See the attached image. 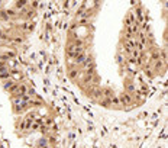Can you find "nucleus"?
Segmentation results:
<instances>
[{
    "label": "nucleus",
    "instance_id": "1",
    "mask_svg": "<svg viewBox=\"0 0 168 148\" xmlns=\"http://www.w3.org/2000/svg\"><path fill=\"white\" fill-rule=\"evenodd\" d=\"M119 102H120V106H131L134 100H132V94H129V93H126V91H122L119 96Z\"/></svg>",
    "mask_w": 168,
    "mask_h": 148
},
{
    "label": "nucleus",
    "instance_id": "2",
    "mask_svg": "<svg viewBox=\"0 0 168 148\" xmlns=\"http://www.w3.org/2000/svg\"><path fill=\"white\" fill-rule=\"evenodd\" d=\"M86 57H87L86 52H83V54L77 55V57L74 58V66H77V67H78V66H83V64L86 63Z\"/></svg>",
    "mask_w": 168,
    "mask_h": 148
},
{
    "label": "nucleus",
    "instance_id": "3",
    "mask_svg": "<svg viewBox=\"0 0 168 148\" xmlns=\"http://www.w3.org/2000/svg\"><path fill=\"white\" fill-rule=\"evenodd\" d=\"M45 145H48V138L46 137H41L39 139H36V144H35L36 148H44Z\"/></svg>",
    "mask_w": 168,
    "mask_h": 148
},
{
    "label": "nucleus",
    "instance_id": "4",
    "mask_svg": "<svg viewBox=\"0 0 168 148\" xmlns=\"http://www.w3.org/2000/svg\"><path fill=\"white\" fill-rule=\"evenodd\" d=\"M10 79V70H7V68H3V70H0V80H9Z\"/></svg>",
    "mask_w": 168,
    "mask_h": 148
},
{
    "label": "nucleus",
    "instance_id": "5",
    "mask_svg": "<svg viewBox=\"0 0 168 148\" xmlns=\"http://www.w3.org/2000/svg\"><path fill=\"white\" fill-rule=\"evenodd\" d=\"M15 83H16V81H13V80L12 79H9V80H4V81H3V89H4V90L6 91H9L12 89V87H13V86H15Z\"/></svg>",
    "mask_w": 168,
    "mask_h": 148
},
{
    "label": "nucleus",
    "instance_id": "6",
    "mask_svg": "<svg viewBox=\"0 0 168 148\" xmlns=\"http://www.w3.org/2000/svg\"><path fill=\"white\" fill-rule=\"evenodd\" d=\"M93 80H94V74H84L81 81H83V84H90Z\"/></svg>",
    "mask_w": 168,
    "mask_h": 148
},
{
    "label": "nucleus",
    "instance_id": "7",
    "mask_svg": "<svg viewBox=\"0 0 168 148\" xmlns=\"http://www.w3.org/2000/svg\"><path fill=\"white\" fill-rule=\"evenodd\" d=\"M125 87H126V93H129V94H132L135 91V86L134 84H131V81H126V84H125Z\"/></svg>",
    "mask_w": 168,
    "mask_h": 148
},
{
    "label": "nucleus",
    "instance_id": "8",
    "mask_svg": "<svg viewBox=\"0 0 168 148\" xmlns=\"http://www.w3.org/2000/svg\"><path fill=\"white\" fill-rule=\"evenodd\" d=\"M110 105H112V106H116V108H117V106H120V102H119V97H117L116 94H113L112 97H110Z\"/></svg>",
    "mask_w": 168,
    "mask_h": 148
},
{
    "label": "nucleus",
    "instance_id": "9",
    "mask_svg": "<svg viewBox=\"0 0 168 148\" xmlns=\"http://www.w3.org/2000/svg\"><path fill=\"white\" fill-rule=\"evenodd\" d=\"M138 36H139V44L145 45V44H146V35H145V32H139Z\"/></svg>",
    "mask_w": 168,
    "mask_h": 148
},
{
    "label": "nucleus",
    "instance_id": "10",
    "mask_svg": "<svg viewBox=\"0 0 168 148\" xmlns=\"http://www.w3.org/2000/svg\"><path fill=\"white\" fill-rule=\"evenodd\" d=\"M68 76H70V79H76V77L78 76V70H77V68H71V70H70V73H68Z\"/></svg>",
    "mask_w": 168,
    "mask_h": 148
},
{
    "label": "nucleus",
    "instance_id": "11",
    "mask_svg": "<svg viewBox=\"0 0 168 148\" xmlns=\"http://www.w3.org/2000/svg\"><path fill=\"white\" fill-rule=\"evenodd\" d=\"M100 105L103 108H110V106H112V105H110V99H104V97L100 100Z\"/></svg>",
    "mask_w": 168,
    "mask_h": 148
},
{
    "label": "nucleus",
    "instance_id": "12",
    "mask_svg": "<svg viewBox=\"0 0 168 148\" xmlns=\"http://www.w3.org/2000/svg\"><path fill=\"white\" fill-rule=\"evenodd\" d=\"M91 96H94V97H101V89L100 87H96L94 90L91 91Z\"/></svg>",
    "mask_w": 168,
    "mask_h": 148
},
{
    "label": "nucleus",
    "instance_id": "13",
    "mask_svg": "<svg viewBox=\"0 0 168 148\" xmlns=\"http://www.w3.org/2000/svg\"><path fill=\"white\" fill-rule=\"evenodd\" d=\"M42 105V100L39 99V100H34V99H31L29 100V106H35V108H38V106H41Z\"/></svg>",
    "mask_w": 168,
    "mask_h": 148
},
{
    "label": "nucleus",
    "instance_id": "14",
    "mask_svg": "<svg viewBox=\"0 0 168 148\" xmlns=\"http://www.w3.org/2000/svg\"><path fill=\"white\" fill-rule=\"evenodd\" d=\"M26 4H28L26 1H18V3L15 4V9H16V12H18L19 9H23V7H25Z\"/></svg>",
    "mask_w": 168,
    "mask_h": 148
},
{
    "label": "nucleus",
    "instance_id": "15",
    "mask_svg": "<svg viewBox=\"0 0 168 148\" xmlns=\"http://www.w3.org/2000/svg\"><path fill=\"white\" fill-rule=\"evenodd\" d=\"M6 13H7L9 19H10V18H13V16H18V12L15 10V9H7V10H6Z\"/></svg>",
    "mask_w": 168,
    "mask_h": 148
},
{
    "label": "nucleus",
    "instance_id": "16",
    "mask_svg": "<svg viewBox=\"0 0 168 148\" xmlns=\"http://www.w3.org/2000/svg\"><path fill=\"white\" fill-rule=\"evenodd\" d=\"M35 118H36V112H35V110H31L29 113H26V118H25V119H31V121H34Z\"/></svg>",
    "mask_w": 168,
    "mask_h": 148
},
{
    "label": "nucleus",
    "instance_id": "17",
    "mask_svg": "<svg viewBox=\"0 0 168 148\" xmlns=\"http://www.w3.org/2000/svg\"><path fill=\"white\" fill-rule=\"evenodd\" d=\"M0 19L1 21H9V16H7L6 10H0Z\"/></svg>",
    "mask_w": 168,
    "mask_h": 148
},
{
    "label": "nucleus",
    "instance_id": "18",
    "mask_svg": "<svg viewBox=\"0 0 168 148\" xmlns=\"http://www.w3.org/2000/svg\"><path fill=\"white\" fill-rule=\"evenodd\" d=\"M117 63H119V64H122V66L126 64V60H125V57L122 55V54H120V55H117Z\"/></svg>",
    "mask_w": 168,
    "mask_h": 148
},
{
    "label": "nucleus",
    "instance_id": "19",
    "mask_svg": "<svg viewBox=\"0 0 168 148\" xmlns=\"http://www.w3.org/2000/svg\"><path fill=\"white\" fill-rule=\"evenodd\" d=\"M13 42H16V44H22L23 38H15V39H13Z\"/></svg>",
    "mask_w": 168,
    "mask_h": 148
},
{
    "label": "nucleus",
    "instance_id": "20",
    "mask_svg": "<svg viewBox=\"0 0 168 148\" xmlns=\"http://www.w3.org/2000/svg\"><path fill=\"white\" fill-rule=\"evenodd\" d=\"M6 68V63H3V61H0V70Z\"/></svg>",
    "mask_w": 168,
    "mask_h": 148
},
{
    "label": "nucleus",
    "instance_id": "21",
    "mask_svg": "<svg viewBox=\"0 0 168 148\" xmlns=\"http://www.w3.org/2000/svg\"><path fill=\"white\" fill-rule=\"evenodd\" d=\"M31 7H32V9H36V7H38V3H36V1L31 3Z\"/></svg>",
    "mask_w": 168,
    "mask_h": 148
},
{
    "label": "nucleus",
    "instance_id": "22",
    "mask_svg": "<svg viewBox=\"0 0 168 148\" xmlns=\"http://www.w3.org/2000/svg\"><path fill=\"white\" fill-rule=\"evenodd\" d=\"M44 148H52V147H51V145H49V144H48V145H45Z\"/></svg>",
    "mask_w": 168,
    "mask_h": 148
},
{
    "label": "nucleus",
    "instance_id": "23",
    "mask_svg": "<svg viewBox=\"0 0 168 148\" xmlns=\"http://www.w3.org/2000/svg\"><path fill=\"white\" fill-rule=\"evenodd\" d=\"M0 10H1V3H0Z\"/></svg>",
    "mask_w": 168,
    "mask_h": 148
},
{
    "label": "nucleus",
    "instance_id": "24",
    "mask_svg": "<svg viewBox=\"0 0 168 148\" xmlns=\"http://www.w3.org/2000/svg\"><path fill=\"white\" fill-rule=\"evenodd\" d=\"M32 148H36V147H32Z\"/></svg>",
    "mask_w": 168,
    "mask_h": 148
}]
</instances>
